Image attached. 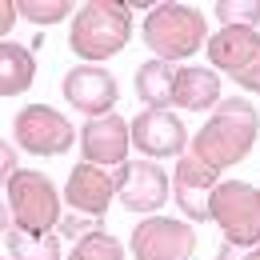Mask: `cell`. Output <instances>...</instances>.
<instances>
[{
	"label": "cell",
	"instance_id": "obj_15",
	"mask_svg": "<svg viewBox=\"0 0 260 260\" xmlns=\"http://www.w3.org/2000/svg\"><path fill=\"white\" fill-rule=\"evenodd\" d=\"M172 104L188 108V112H204L212 104H220V76L212 68H176V84H172Z\"/></svg>",
	"mask_w": 260,
	"mask_h": 260
},
{
	"label": "cell",
	"instance_id": "obj_8",
	"mask_svg": "<svg viewBox=\"0 0 260 260\" xmlns=\"http://www.w3.org/2000/svg\"><path fill=\"white\" fill-rule=\"evenodd\" d=\"M196 228L172 216H148L132 228V260H192Z\"/></svg>",
	"mask_w": 260,
	"mask_h": 260
},
{
	"label": "cell",
	"instance_id": "obj_24",
	"mask_svg": "<svg viewBox=\"0 0 260 260\" xmlns=\"http://www.w3.org/2000/svg\"><path fill=\"white\" fill-rule=\"evenodd\" d=\"M16 0H0V36H8L12 32V24H16Z\"/></svg>",
	"mask_w": 260,
	"mask_h": 260
},
{
	"label": "cell",
	"instance_id": "obj_1",
	"mask_svg": "<svg viewBox=\"0 0 260 260\" xmlns=\"http://www.w3.org/2000/svg\"><path fill=\"white\" fill-rule=\"evenodd\" d=\"M256 132H260V116H256V104L252 100H240V96H228L216 104V112L208 116V124L196 132L192 140V156L208 164V168H232L240 164L252 144H256Z\"/></svg>",
	"mask_w": 260,
	"mask_h": 260
},
{
	"label": "cell",
	"instance_id": "obj_21",
	"mask_svg": "<svg viewBox=\"0 0 260 260\" xmlns=\"http://www.w3.org/2000/svg\"><path fill=\"white\" fill-rule=\"evenodd\" d=\"M16 12L32 24H56L68 16V0H16Z\"/></svg>",
	"mask_w": 260,
	"mask_h": 260
},
{
	"label": "cell",
	"instance_id": "obj_6",
	"mask_svg": "<svg viewBox=\"0 0 260 260\" xmlns=\"http://www.w3.org/2000/svg\"><path fill=\"white\" fill-rule=\"evenodd\" d=\"M12 132H16V144L32 156H64L80 136V128H72L48 104H24L12 120Z\"/></svg>",
	"mask_w": 260,
	"mask_h": 260
},
{
	"label": "cell",
	"instance_id": "obj_20",
	"mask_svg": "<svg viewBox=\"0 0 260 260\" xmlns=\"http://www.w3.org/2000/svg\"><path fill=\"white\" fill-rule=\"evenodd\" d=\"M220 28H260V0H220Z\"/></svg>",
	"mask_w": 260,
	"mask_h": 260
},
{
	"label": "cell",
	"instance_id": "obj_16",
	"mask_svg": "<svg viewBox=\"0 0 260 260\" xmlns=\"http://www.w3.org/2000/svg\"><path fill=\"white\" fill-rule=\"evenodd\" d=\"M36 80V60L24 44L0 40V96H20Z\"/></svg>",
	"mask_w": 260,
	"mask_h": 260
},
{
	"label": "cell",
	"instance_id": "obj_7",
	"mask_svg": "<svg viewBox=\"0 0 260 260\" xmlns=\"http://www.w3.org/2000/svg\"><path fill=\"white\" fill-rule=\"evenodd\" d=\"M204 48H208L212 68H224L240 88L260 92V32L256 28H220V32L208 36Z\"/></svg>",
	"mask_w": 260,
	"mask_h": 260
},
{
	"label": "cell",
	"instance_id": "obj_2",
	"mask_svg": "<svg viewBox=\"0 0 260 260\" xmlns=\"http://www.w3.org/2000/svg\"><path fill=\"white\" fill-rule=\"evenodd\" d=\"M132 36V8L120 0H88L76 8L72 16V32H68V48L84 60V64H100L108 56H116Z\"/></svg>",
	"mask_w": 260,
	"mask_h": 260
},
{
	"label": "cell",
	"instance_id": "obj_28",
	"mask_svg": "<svg viewBox=\"0 0 260 260\" xmlns=\"http://www.w3.org/2000/svg\"><path fill=\"white\" fill-rule=\"evenodd\" d=\"M0 260H4V256H0Z\"/></svg>",
	"mask_w": 260,
	"mask_h": 260
},
{
	"label": "cell",
	"instance_id": "obj_11",
	"mask_svg": "<svg viewBox=\"0 0 260 260\" xmlns=\"http://www.w3.org/2000/svg\"><path fill=\"white\" fill-rule=\"evenodd\" d=\"M132 144L144 156H180L188 148V128L180 116H172L168 108H144L140 116H132Z\"/></svg>",
	"mask_w": 260,
	"mask_h": 260
},
{
	"label": "cell",
	"instance_id": "obj_26",
	"mask_svg": "<svg viewBox=\"0 0 260 260\" xmlns=\"http://www.w3.org/2000/svg\"><path fill=\"white\" fill-rule=\"evenodd\" d=\"M216 260H236V248H232V244H220V252H216Z\"/></svg>",
	"mask_w": 260,
	"mask_h": 260
},
{
	"label": "cell",
	"instance_id": "obj_27",
	"mask_svg": "<svg viewBox=\"0 0 260 260\" xmlns=\"http://www.w3.org/2000/svg\"><path fill=\"white\" fill-rule=\"evenodd\" d=\"M236 260H260V244H256V248H248L244 256H236Z\"/></svg>",
	"mask_w": 260,
	"mask_h": 260
},
{
	"label": "cell",
	"instance_id": "obj_18",
	"mask_svg": "<svg viewBox=\"0 0 260 260\" xmlns=\"http://www.w3.org/2000/svg\"><path fill=\"white\" fill-rule=\"evenodd\" d=\"M8 260H60V236L44 232V236H28L20 228L8 232Z\"/></svg>",
	"mask_w": 260,
	"mask_h": 260
},
{
	"label": "cell",
	"instance_id": "obj_22",
	"mask_svg": "<svg viewBox=\"0 0 260 260\" xmlns=\"http://www.w3.org/2000/svg\"><path fill=\"white\" fill-rule=\"evenodd\" d=\"M100 224L104 220H92V216H60V224H56V232L64 236V240H84V236H92V232H100Z\"/></svg>",
	"mask_w": 260,
	"mask_h": 260
},
{
	"label": "cell",
	"instance_id": "obj_14",
	"mask_svg": "<svg viewBox=\"0 0 260 260\" xmlns=\"http://www.w3.org/2000/svg\"><path fill=\"white\" fill-rule=\"evenodd\" d=\"M128 144H132V132H128V120H120V116H96V120H88L80 128L84 160L100 164V168L128 164Z\"/></svg>",
	"mask_w": 260,
	"mask_h": 260
},
{
	"label": "cell",
	"instance_id": "obj_12",
	"mask_svg": "<svg viewBox=\"0 0 260 260\" xmlns=\"http://www.w3.org/2000/svg\"><path fill=\"white\" fill-rule=\"evenodd\" d=\"M120 204L128 212H156L164 200L172 196V180L164 176L160 164L152 160H132V164H120Z\"/></svg>",
	"mask_w": 260,
	"mask_h": 260
},
{
	"label": "cell",
	"instance_id": "obj_5",
	"mask_svg": "<svg viewBox=\"0 0 260 260\" xmlns=\"http://www.w3.org/2000/svg\"><path fill=\"white\" fill-rule=\"evenodd\" d=\"M208 220H216L232 248L260 244V188L244 180H220L208 196Z\"/></svg>",
	"mask_w": 260,
	"mask_h": 260
},
{
	"label": "cell",
	"instance_id": "obj_10",
	"mask_svg": "<svg viewBox=\"0 0 260 260\" xmlns=\"http://www.w3.org/2000/svg\"><path fill=\"white\" fill-rule=\"evenodd\" d=\"M120 188V168H100V164H76L72 176H68V188H64V200L72 212L80 216H92V220H104L112 196Z\"/></svg>",
	"mask_w": 260,
	"mask_h": 260
},
{
	"label": "cell",
	"instance_id": "obj_3",
	"mask_svg": "<svg viewBox=\"0 0 260 260\" xmlns=\"http://www.w3.org/2000/svg\"><path fill=\"white\" fill-rule=\"evenodd\" d=\"M144 44L164 64L188 60L196 48L208 44V20L192 4H156L144 16Z\"/></svg>",
	"mask_w": 260,
	"mask_h": 260
},
{
	"label": "cell",
	"instance_id": "obj_19",
	"mask_svg": "<svg viewBox=\"0 0 260 260\" xmlns=\"http://www.w3.org/2000/svg\"><path fill=\"white\" fill-rule=\"evenodd\" d=\"M68 260H124V244L116 236H108V232H92V236L72 244Z\"/></svg>",
	"mask_w": 260,
	"mask_h": 260
},
{
	"label": "cell",
	"instance_id": "obj_23",
	"mask_svg": "<svg viewBox=\"0 0 260 260\" xmlns=\"http://www.w3.org/2000/svg\"><path fill=\"white\" fill-rule=\"evenodd\" d=\"M16 172H20V168H16V148L0 140V188H8V180H12Z\"/></svg>",
	"mask_w": 260,
	"mask_h": 260
},
{
	"label": "cell",
	"instance_id": "obj_25",
	"mask_svg": "<svg viewBox=\"0 0 260 260\" xmlns=\"http://www.w3.org/2000/svg\"><path fill=\"white\" fill-rule=\"evenodd\" d=\"M12 232V212H8V196H0V236Z\"/></svg>",
	"mask_w": 260,
	"mask_h": 260
},
{
	"label": "cell",
	"instance_id": "obj_13",
	"mask_svg": "<svg viewBox=\"0 0 260 260\" xmlns=\"http://www.w3.org/2000/svg\"><path fill=\"white\" fill-rule=\"evenodd\" d=\"M220 172L216 168H208V164L200 160V156H180V164H176V176H172V200L180 204V212L188 216V220H196V224H204L208 220V196H212V188L220 184L216 180Z\"/></svg>",
	"mask_w": 260,
	"mask_h": 260
},
{
	"label": "cell",
	"instance_id": "obj_17",
	"mask_svg": "<svg viewBox=\"0 0 260 260\" xmlns=\"http://www.w3.org/2000/svg\"><path fill=\"white\" fill-rule=\"evenodd\" d=\"M172 84H176V68L164 60H148L136 68V96L148 108H168L172 104Z\"/></svg>",
	"mask_w": 260,
	"mask_h": 260
},
{
	"label": "cell",
	"instance_id": "obj_4",
	"mask_svg": "<svg viewBox=\"0 0 260 260\" xmlns=\"http://www.w3.org/2000/svg\"><path fill=\"white\" fill-rule=\"evenodd\" d=\"M8 212H12V228L28 232V236H44L60 224V192L56 184L36 172V168H20L12 180H8Z\"/></svg>",
	"mask_w": 260,
	"mask_h": 260
},
{
	"label": "cell",
	"instance_id": "obj_9",
	"mask_svg": "<svg viewBox=\"0 0 260 260\" xmlns=\"http://www.w3.org/2000/svg\"><path fill=\"white\" fill-rule=\"evenodd\" d=\"M60 88H64V100L76 108V112H84L88 120H96V116H112V104L120 100L116 76H112L108 68H96V64L68 68V76H64Z\"/></svg>",
	"mask_w": 260,
	"mask_h": 260
}]
</instances>
